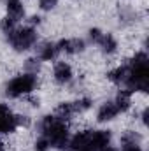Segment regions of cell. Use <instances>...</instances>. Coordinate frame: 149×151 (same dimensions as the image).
I'll return each mask as SVG.
<instances>
[{
    "instance_id": "cell-1",
    "label": "cell",
    "mask_w": 149,
    "mask_h": 151,
    "mask_svg": "<svg viewBox=\"0 0 149 151\" xmlns=\"http://www.w3.org/2000/svg\"><path fill=\"white\" fill-rule=\"evenodd\" d=\"M42 134L49 139L51 146L54 148H63L69 142V127L62 118L46 116L42 119Z\"/></svg>"
},
{
    "instance_id": "cell-2",
    "label": "cell",
    "mask_w": 149,
    "mask_h": 151,
    "mask_svg": "<svg viewBox=\"0 0 149 151\" xmlns=\"http://www.w3.org/2000/svg\"><path fill=\"white\" fill-rule=\"evenodd\" d=\"M37 84V79L34 74H21L12 77L7 83V95L11 97H21V95H28L30 91H34Z\"/></svg>"
},
{
    "instance_id": "cell-3",
    "label": "cell",
    "mask_w": 149,
    "mask_h": 151,
    "mask_svg": "<svg viewBox=\"0 0 149 151\" xmlns=\"http://www.w3.org/2000/svg\"><path fill=\"white\" fill-rule=\"evenodd\" d=\"M35 40H37V34L32 27L14 28L12 32H9V42L18 51H25V49L32 47L35 44Z\"/></svg>"
},
{
    "instance_id": "cell-4",
    "label": "cell",
    "mask_w": 149,
    "mask_h": 151,
    "mask_svg": "<svg viewBox=\"0 0 149 151\" xmlns=\"http://www.w3.org/2000/svg\"><path fill=\"white\" fill-rule=\"evenodd\" d=\"M18 127V116H14L9 106L0 104V134H12Z\"/></svg>"
},
{
    "instance_id": "cell-5",
    "label": "cell",
    "mask_w": 149,
    "mask_h": 151,
    "mask_svg": "<svg viewBox=\"0 0 149 151\" xmlns=\"http://www.w3.org/2000/svg\"><path fill=\"white\" fill-rule=\"evenodd\" d=\"M109 144H111V132L109 130H97V132L90 134L88 148L91 151H104Z\"/></svg>"
},
{
    "instance_id": "cell-6",
    "label": "cell",
    "mask_w": 149,
    "mask_h": 151,
    "mask_svg": "<svg viewBox=\"0 0 149 151\" xmlns=\"http://www.w3.org/2000/svg\"><path fill=\"white\" fill-rule=\"evenodd\" d=\"M53 76H54V81H56V83L65 84V83H69V81L72 79V67H70L69 63H65V62H60V63L54 65Z\"/></svg>"
},
{
    "instance_id": "cell-7",
    "label": "cell",
    "mask_w": 149,
    "mask_h": 151,
    "mask_svg": "<svg viewBox=\"0 0 149 151\" xmlns=\"http://www.w3.org/2000/svg\"><path fill=\"white\" fill-rule=\"evenodd\" d=\"M56 49L65 51V53H79L84 49V42L81 39H65L56 44Z\"/></svg>"
},
{
    "instance_id": "cell-8",
    "label": "cell",
    "mask_w": 149,
    "mask_h": 151,
    "mask_svg": "<svg viewBox=\"0 0 149 151\" xmlns=\"http://www.w3.org/2000/svg\"><path fill=\"white\" fill-rule=\"evenodd\" d=\"M117 114H119V111H117L116 104H114V102H107V104H104V106L98 109L97 118H98V121H111V119H114Z\"/></svg>"
},
{
    "instance_id": "cell-9",
    "label": "cell",
    "mask_w": 149,
    "mask_h": 151,
    "mask_svg": "<svg viewBox=\"0 0 149 151\" xmlns=\"http://www.w3.org/2000/svg\"><path fill=\"white\" fill-rule=\"evenodd\" d=\"M88 141H90V132H77L70 139L69 144L74 151H77V150H82V148H88Z\"/></svg>"
},
{
    "instance_id": "cell-10",
    "label": "cell",
    "mask_w": 149,
    "mask_h": 151,
    "mask_svg": "<svg viewBox=\"0 0 149 151\" xmlns=\"http://www.w3.org/2000/svg\"><path fill=\"white\" fill-rule=\"evenodd\" d=\"M114 104H116V107H117L119 113L126 111V109L130 107V104H132V91H128V90L119 91V93H117V99H116Z\"/></svg>"
},
{
    "instance_id": "cell-11",
    "label": "cell",
    "mask_w": 149,
    "mask_h": 151,
    "mask_svg": "<svg viewBox=\"0 0 149 151\" xmlns=\"http://www.w3.org/2000/svg\"><path fill=\"white\" fill-rule=\"evenodd\" d=\"M98 44H100V47H102L105 53H114L116 47H117V42H116V39L112 37L111 34H102Z\"/></svg>"
},
{
    "instance_id": "cell-12",
    "label": "cell",
    "mask_w": 149,
    "mask_h": 151,
    "mask_svg": "<svg viewBox=\"0 0 149 151\" xmlns=\"http://www.w3.org/2000/svg\"><path fill=\"white\" fill-rule=\"evenodd\" d=\"M7 12L14 19L21 18L23 16V5H21V2L19 0H7Z\"/></svg>"
},
{
    "instance_id": "cell-13",
    "label": "cell",
    "mask_w": 149,
    "mask_h": 151,
    "mask_svg": "<svg viewBox=\"0 0 149 151\" xmlns=\"http://www.w3.org/2000/svg\"><path fill=\"white\" fill-rule=\"evenodd\" d=\"M56 53H58V49H56L54 44H46L44 47H40V60H44V62H51V60H54Z\"/></svg>"
},
{
    "instance_id": "cell-14",
    "label": "cell",
    "mask_w": 149,
    "mask_h": 151,
    "mask_svg": "<svg viewBox=\"0 0 149 151\" xmlns=\"http://www.w3.org/2000/svg\"><path fill=\"white\" fill-rule=\"evenodd\" d=\"M126 76H128V69L126 67H116L114 70L109 72V79L114 81V83H125V79H126Z\"/></svg>"
},
{
    "instance_id": "cell-15",
    "label": "cell",
    "mask_w": 149,
    "mask_h": 151,
    "mask_svg": "<svg viewBox=\"0 0 149 151\" xmlns=\"http://www.w3.org/2000/svg\"><path fill=\"white\" fill-rule=\"evenodd\" d=\"M49 148H51V142H49V139L46 135L39 137L37 141H35V151H47Z\"/></svg>"
},
{
    "instance_id": "cell-16",
    "label": "cell",
    "mask_w": 149,
    "mask_h": 151,
    "mask_svg": "<svg viewBox=\"0 0 149 151\" xmlns=\"http://www.w3.org/2000/svg\"><path fill=\"white\" fill-rule=\"evenodd\" d=\"M123 151H142L139 144H123Z\"/></svg>"
},
{
    "instance_id": "cell-17",
    "label": "cell",
    "mask_w": 149,
    "mask_h": 151,
    "mask_svg": "<svg viewBox=\"0 0 149 151\" xmlns=\"http://www.w3.org/2000/svg\"><path fill=\"white\" fill-rule=\"evenodd\" d=\"M104 151H117V150H116V148H111V146H107Z\"/></svg>"
},
{
    "instance_id": "cell-18",
    "label": "cell",
    "mask_w": 149,
    "mask_h": 151,
    "mask_svg": "<svg viewBox=\"0 0 149 151\" xmlns=\"http://www.w3.org/2000/svg\"><path fill=\"white\" fill-rule=\"evenodd\" d=\"M77 151H91L90 148H82V150H77Z\"/></svg>"
},
{
    "instance_id": "cell-19",
    "label": "cell",
    "mask_w": 149,
    "mask_h": 151,
    "mask_svg": "<svg viewBox=\"0 0 149 151\" xmlns=\"http://www.w3.org/2000/svg\"><path fill=\"white\" fill-rule=\"evenodd\" d=\"M0 151H4V146H2V144H0Z\"/></svg>"
}]
</instances>
